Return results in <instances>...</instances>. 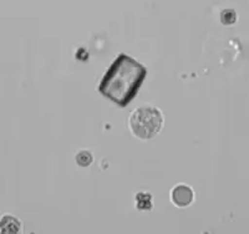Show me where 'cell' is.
<instances>
[{
  "label": "cell",
  "instance_id": "4",
  "mask_svg": "<svg viewBox=\"0 0 249 234\" xmlns=\"http://www.w3.org/2000/svg\"><path fill=\"white\" fill-rule=\"evenodd\" d=\"M135 203L140 211H150L152 208V196L147 192H139L135 196Z\"/></svg>",
  "mask_w": 249,
  "mask_h": 234
},
{
  "label": "cell",
  "instance_id": "2",
  "mask_svg": "<svg viewBox=\"0 0 249 234\" xmlns=\"http://www.w3.org/2000/svg\"><path fill=\"white\" fill-rule=\"evenodd\" d=\"M163 124V113L152 105H143L135 108L128 117V128L131 133L142 141H147L159 135Z\"/></svg>",
  "mask_w": 249,
  "mask_h": 234
},
{
  "label": "cell",
  "instance_id": "3",
  "mask_svg": "<svg viewBox=\"0 0 249 234\" xmlns=\"http://www.w3.org/2000/svg\"><path fill=\"white\" fill-rule=\"evenodd\" d=\"M171 202L178 208L188 207L195 202V191L188 184L179 183L171 189Z\"/></svg>",
  "mask_w": 249,
  "mask_h": 234
},
{
  "label": "cell",
  "instance_id": "5",
  "mask_svg": "<svg viewBox=\"0 0 249 234\" xmlns=\"http://www.w3.org/2000/svg\"><path fill=\"white\" fill-rule=\"evenodd\" d=\"M75 160H76V163L80 167H89L93 161L92 153L88 150H81L76 153L75 156Z\"/></svg>",
  "mask_w": 249,
  "mask_h": 234
},
{
  "label": "cell",
  "instance_id": "1",
  "mask_svg": "<svg viewBox=\"0 0 249 234\" xmlns=\"http://www.w3.org/2000/svg\"><path fill=\"white\" fill-rule=\"evenodd\" d=\"M147 69L127 54H120L102 76L99 91L120 108H126L146 80Z\"/></svg>",
  "mask_w": 249,
  "mask_h": 234
}]
</instances>
